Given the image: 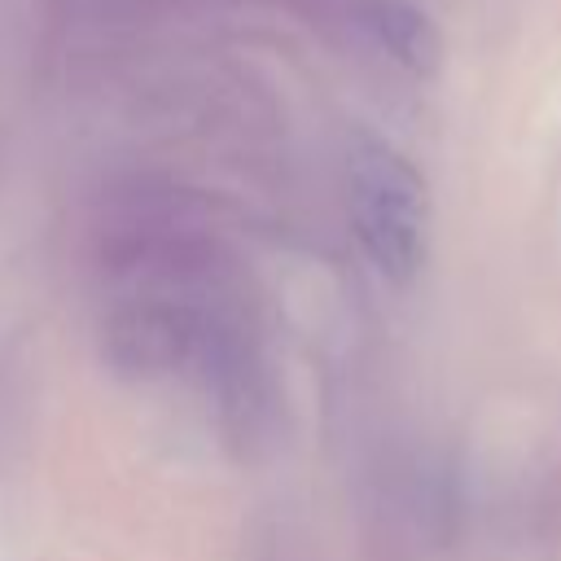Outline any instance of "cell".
<instances>
[{
  "instance_id": "7a4b0ae2",
  "label": "cell",
  "mask_w": 561,
  "mask_h": 561,
  "mask_svg": "<svg viewBox=\"0 0 561 561\" xmlns=\"http://www.w3.org/2000/svg\"><path fill=\"white\" fill-rule=\"evenodd\" d=\"M373 35L412 75H434L438 70L443 39H438V31H434V22H430L425 9H416L408 0H381L373 9Z\"/></svg>"
},
{
  "instance_id": "6da1fadb",
  "label": "cell",
  "mask_w": 561,
  "mask_h": 561,
  "mask_svg": "<svg viewBox=\"0 0 561 561\" xmlns=\"http://www.w3.org/2000/svg\"><path fill=\"white\" fill-rule=\"evenodd\" d=\"M351 219L364 254L390 280H412L425 259L430 193L421 171L381 140H355L351 162Z\"/></svg>"
}]
</instances>
